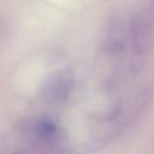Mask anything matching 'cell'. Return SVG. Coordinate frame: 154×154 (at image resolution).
Listing matches in <instances>:
<instances>
[{"instance_id": "1", "label": "cell", "mask_w": 154, "mask_h": 154, "mask_svg": "<svg viewBox=\"0 0 154 154\" xmlns=\"http://www.w3.org/2000/svg\"><path fill=\"white\" fill-rule=\"evenodd\" d=\"M133 46L139 56L147 54L154 45V14L143 10L135 14L131 20Z\"/></svg>"}, {"instance_id": "4", "label": "cell", "mask_w": 154, "mask_h": 154, "mask_svg": "<svg viewBox=\"0 0 154 154\" xmlns=\"http://www.w3.org/2000/svg\"><path fill=\"white\" fill-rule=\"evenodd\" d=\"M14 154H20V153H14Z\"/></svg>"}, {"instance_id": "2", "label": "cell", "mask_w": 154, "mask_h": 154, "mask_svg": "<svg viewBox=\"0 0 154 154\" xmlns=\"http://www.w3.org/2000/svg\"><path fill=\"white\" fill-rule=\"evenodd\" d=\"M73 75L69 70H62L53 77L50 85L48 87V92L53 100H62L68 97L73 88Z\"/></svg>"}, {"instance_id": "3", "label": "cell", "mask_w": 154, "mask_h": 154, "mask_svg": "<svg viewBox=\"0 0 154 154\" xmlns=\"http://www.w3.org/2000/svg\"><path fill=\"white\" fill-rule=\"evenodd\" d=\"M34 131H35L38 138L45 139L46 141V139H51L57 134V126L53 120L43 118V119H41L37 122Z\"/></svg>"}]
</instances>
